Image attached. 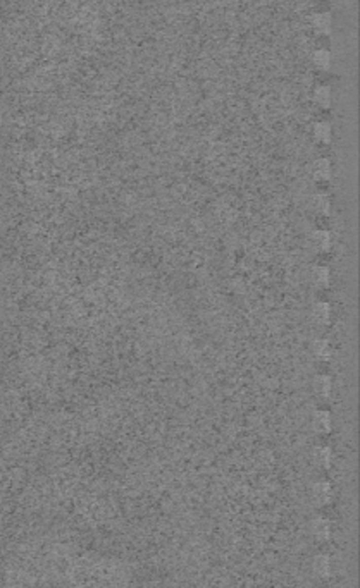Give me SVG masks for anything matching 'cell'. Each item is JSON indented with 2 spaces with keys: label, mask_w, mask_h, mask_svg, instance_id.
Listing matches in <instances>:
<instances>
[{
  "label": "cell",
  "mask_w": 360,
  "mask_h": 588,
  "mask_svg": "<svg viewBox=\"0 0 360 588\" xmlns=\"http://www.w3.org/2000/svg\"><path fill=\"white\" fill-rule=\"evenodd\" d=\"M314 421H315V428L320 430V432H328L329 426H331V420H329L328 413H317Z\"/></svg>",
  "instance_id": "6"
},
{
  "label": "cell",
  "mask_w": 360,
  "mask_h": 588,
  "mask_svg": "<svg viewBox=\"0 0 360 588\" xmlns=\"http://www.w3.org/2000/svg\"><path fill=\"white\" fill-rule=\"evenodd\" d=\"M314 136L320 143H328L331 139V126L328 123H317L314 126Z\"/></svg>",
  "instance_id": "3"
},
{
  "label": "cell",
  "mask_w": 360,
  "mask_h": 588,
  "mask_svg": "<svg viewBox=\"0 0 360 588\" xmlns=\"http://www.w3.org/2000/svg\"><path fill=\"white\" fill-rule=\"evenodd\" d=\"M312 174H314L315 179H326V177H329V164H328V160H317L315 165H314V171H312Z\"/></svg>",
  "instance_id": "5"
},
{
  "label": "cell",
  "mask_w": 360,
  "mask_h": 588,
  "mask_svg": "<svg viewBox=\"0 0 360 588\" xmlns=\"http://www.w3.org/2000/svg\"><path fill=\"white\" fill-rule=\"evenodd\" d=\"M314 313H315V317H317V319L322 322V324H326V320L329 319V306L326 303H319V304H315V308H314Z\"/></svg>",
  "instance_id": "7"
},
{
  "label": "cell",
  "mask_w": 360,
  "mask_h": 588,
  "mask_svg": "<svg viewBox=\"0 0 360 588\" xmlns=\"http://www.w3.org/2000/svg\"><path fill=\"white\" fill-rule=\"evenodd\" d=\"M312 64L315 65L320 71H326V69L331 65V52L326 49H317L312 54Z\"/></svg>",
  "instance_id": "1"
},
{
  "label": "cell",
  "mask_w": 360,
  "mask_h": 588,
  "mask_svg": "<svg viewBox=\"0 0 360 588\" xmlns=\"http://www.w3.org/2000/svg\"><path fill=\"white\" fill-rule=\"evenodd\" d=\"M312 24L315 26V28L319 29V31H324L328 33L329 29V24H331V16L328 14V12H319V14H314L312 16Z\"/></svg>",
  "instance_id": "4"
},
{
  "label": "cell",
  "mask_w": 360,
  "mask_h": 588,
  "mask_svg": "<svg viewBox=\"0 0 360 588\" xmlns=\"http://www.w3.org/2000/svg\"><path fill=\"white\" fill-rule=\"evenodd\" d=\"M314 100L320 108H329V105H331V90H329V86H317L314 91Z\"/></svg>",
  "instance_id": "2"
}]
</instances>
